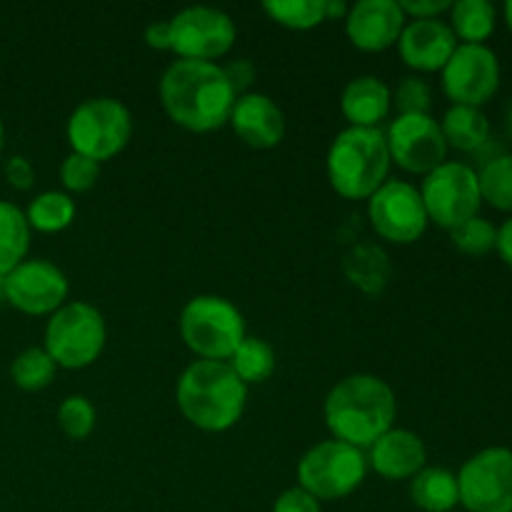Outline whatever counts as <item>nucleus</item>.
Masks as SVG:
<instances>
[{
  "instance_id": "f257e3e1",
  "label": "nucleus",
  "mask_w": 512,
  "mask_h": 512,
  "mask_svg": "<svg viewBox=\"0 0 512 512\" xmlns=\"http://www.w3.org/2000/svg\"><path fill=\"white\" fill-rule=\"evenodd\" d=\"M168 118L190 133H213L230 120L235 95L223 65L203 60H175L158 85Z\"/></svg>"
},
{
  "instance_id": "f03ea898",
  "label": "nucleus",
  "mask_w": 512,
  "mask_h": 512,
  "mask_svg": "<svg viewBox=\"0 0 512 512\" xmlns=\"http://www.w3.org/2000/svg\"><path fill=\"white\" fill-rule=\"evenodd\" d=\"M323 418L335 440L365 453L380 435L395 428L398 400L383 378L353 373L330 388Z\"/></svg>"
},
{
  "instance_id": "7ed1b4c3",
  "label": "nucleus",
  "mask_w": 512,
  "mask_h": 512,
  "mask_svg": "<svg viewBox=\"0 0 512 512\" xmlns=\"http://www.w3.org/2000/svg\"><path fill=\"white\" fill-rule=\"evenodd\" d=\"M175 403L193 428L225 433L245 413L248 385L220 360H195L175 385Z\"/></svg>"
},
{
  "instance_id": "20e7f679",
  "label": "nucleus",
  "mask_w": 512,
  "mask_h": 512,
  "mask_svg": "<svg viewBox=\"0 0 512 512\" xmlns=\"http://www.w3.org/2000/svg\"><path fill=\"white\" fill-rule=\"evenodd\" d=\"M383 128H345L330 143L325 170L330 188L345 200H368L390 175Z\"/></svg>"
},
{
  "instance_id": "39448f33",
  "label": "nucleus",
  "mask_w": 512,
  "mask_h": 512,
  "mask_svg": "<svg viewBox=\"0 0 512 512\" xmlns=\"http://www.w3.org/2000/svg\"><path fill=\"white\" fill-rule=\"evenodd\" d=\"M180 338L200 360L228 363L245 340L243 313L223 295H195L180 310Z\"/></svg>"
},
{
  "instance_id": "423d86ee",
  "label": "nucleus",
  "mask_w": 512,
  "mask_h": 512,
  "mask_svg": "<svg viewBox=\"0 0 512 512\" xmlns=\"http://www.w3.org/2000/svg\"><path fill=\"white\" fill-rule=\"evenodd\" d=\"M70 153L85 155L95 163L113 160L125 150V145L133 138V115L128 105L120 103L118 98H88L70 113L68 125Z\"/></svg>"
},
{
  "instance_id": "0eeeda50",
  "label": "nucleus",
  "mask_w": 512,
  "mask_h": 512,
  "mask_svg": "<svg viewBox=\"0 0 512 512\" xmlns=\"http://www.w3.org/2000/svg\"><path fill=\"white\" fill-rule=\"evenodd\" d=\"M108 340L105 318L95 305L73 300L50 315L45 325V353L58 368L83 370L100 358Z\"/></svg>"
},
{
  "instance_id": "6e6552de",
  "label": "nucleus",
  "mask_w": 512,
  "mask_h": 512,
  "mask_svg": "<svg viewBox=\"0 0 512 512\" xmlns=\"http://www.w3.org/2000/svg\"><path fill=\"white\" fill-rule=\"evenodd\" d=\"M368 478V458L363 450L340 440L313 445L298 463V488L323 500H343Z\"/></svg>"
},
{
  "instance_id": "1a4fd4ad",
  "label": "nucleus",
  "mask_w": 512,
  "mask_h": 512,
  "mask_svg": "<svg viewBox=\"0 0 512 512\" xmlns=\"http://www.w3.org/2000/svg\"><path fill=\"white\" fill-rule=\"evenodd\" d=\"M418 190L428 220L443 230H455L465 220L475 218L483 205L478 170L460 160H445L430 170Z\"/></svg>"
},
{
  "instance_id": "9d476101",
  "label": "nucleus",
  "mask_w": 512,
  "mask_h": 512,
  "mask_svg": "<svg viewBox=\"0 0 512 512\" xmlns=\"http://www.w3.org/2000/svg\"><path fill=\"white\" fill-rule=\"evenodd\" d=\"M170 53L178 60H203L215 63L233 50L238 28L225 10L210 5H193L168 20Z\"/></svg>"
},
{
  "instance_id": "9b49d317",
  "label": "nucleus",
  "mask_w": 512,
  "mask_h": 512,
  "mask_svg": "<svg viewBox=\"0 0 512 512\" xmlns=\"http://www.w3.org/2000/svg\"><path fill=\"white\" fill-rule=\"evenodd\" d=\"M460 505L468 512H512V450L493 445L460 468Z\"/></svg>"
},
{
  "instance_id": "f8f14e48",
  "label": "nucleus",
  "mask_w": 512,
  "mask_h": 512,
  "mask_svg": "<svg viewBox=\"0 0 512 512\" xmlns=\"http://www.w3.org/2000/svg\"><path fill=\"white\" fill-rule=\"evenodd\" d=\"M368 220L380 238L395 245H410L420 240L430 223L420 190L400 178H388L370 195Z\"/></svg>"
},
{
  "instance_id": "ddd939ff",
  "label": "nucleus",
  "mask_w": 512,
  "mask_h": 512,
  "mask_svg": "<svg viewBox=\"0 0 512 512\" xmlns=\"http://www.w3.org/2000/svg\"><path fill=\"white\" fill-rule=\"evenodd\" d=\"M500 60L488 45H463L455 48L453 58L440 70V85L453 105L483 108L500 90Z\"/></svg>"
},
{
  "instance_id": "4468645a",
  "label": "nucleus",
  "mask_w": 512,
  "mask_h": 512,
  "mask_svg": "<svg viewBox=\"0 0 512 512\" xmlns=\"http://www.w3.org/2000/svg\"><path fill=\"white\" fill-rule=\"evenodd\" d=\"M390 160L405 173L428 175L448 160V143L440 130V120L430 113L398 115L385 130Z\"/></svg>"
},
{
  "instance_id": "2eb2a0df",
  "label": "nucleus",
  "mask_w": 512,
  "mask_h": 512,
  "mask_svg": "<svg viewBox=\"0 0 512 512\" xmlns=\"http://www.w3.org/2000/svg\"><path fill=\"white\" fill-rule=\"evenodd\" d=\"M63 270L43 258H25L5 275V300L25 315H53L68 300Z\"/></svg>"
},
{
  "instance_id": "dca6fc26",
  "label": "nucleus",
  "mask_w": 512,
  "mask_h": 512,
  "mask_svg": "<svg viewBox=\"0 0 512 512\" xmlns=\"http://www.w3.org/2000/svg\"><path fill=\"white\" fill-rule=\"evenodd\" d=\"M408 18L395 0H360L345 15V35L363 53H383L398 45Z\"/></svg>"
},
{
  "instance_id": "f3484780",
  "label": "nucleus",
  "mask_w": 512,
  "mask_h": 512,
  "mask_svg": "<svg viewBox=\"0 0 512 512\" xmlns=\"http://www.w3.org/2000/svg\"><path fill=\"white\" fill-rule=\"evenodd\" d=\"M458 45L445 20H410L400 33L398 53L415 73H440Z\"/></svg>"
},
{
  "instance_id": "a211bd4d",
  "label": "nucleus",
  "mask_w": 512,
  "mask_h": 512,
  "mask_svg": "<svg viewBox=\"0 0 512 512\" xmlns=\"http://www.w3.org/2000/svg\"><path fill=\"white\" fill-rule=\"evenodd\" d=\"M230 128L255 150H270L283 143L285 115L280 105L265 93H245L235 100L230 110Z\"/></svg>"
},
{
  "instance_id": "6ab92c4d",
  "label": "nucleus",
  "mask_w": 512,
  "mask_h": 512,
  "mask_svg": "<svg viewBox=\"0 0 512 512\" xmlns=\"http://www.w3.org/2000/svg\"><path fill=\"white\" fill-rule=\"evenodd\" d=\"M368 468L385 480H413L428 465V448L413 430L390 428L368 448Z\"/></svg>"
},
{
  "instance_id": "aec40b11",
  "label": "nucleus",
  "mask_w": 512,
  "mask_h": 512,
  "mask_svg": "<svg viewBox=\"0 0 512 512\" xmlns=\"http://www.w3.org/2000/svg\"><path fill=\"white\" fill-rule=\"evenodd\" d=\"M393 110V90L378 75H358L340 95V113L350 128H380Z\"/></svg>"
},
{
  "instance_id": "412c9836",
  "label": "nucleus",
  "mask_w": 512,
  "mask_h": 512,
  "mask_svg": "<svg viewBox=\"0 0 512 512\" xmlns=\"http://www.w3.org/2000/svg\"><path fill=\"white\" fill-rule=\"evenodd\" d=\"M440 130L448 148L460 150V153H475L490 140L488 115L470 105H450L440 120Z\"/></svg>"
},
{
  "instance_id": "4be33fe9",
  "label": "nucleus",
  "mask_w": 512,
  "mask_h": 512,
  "mask_svg": "<svg viewBox=\"0 0 512 512\" xmlns=\"http://www.w3.org/2000/svg\"><path fill=\"white\" fill-rule=\"evenodd\" d=\"M410 500L423 512H450L460 505L458 478L445 468H428L425 465L410 480Z\"/></svg>"
},
{
  "instance_id": "5701e85b",
  "label": "nucleus",
  "mask_w": 512,
  "mask_h": 512,
  "mask_svg": "<svg viewBox=\"0 0 512 512\" xmlns=\"http://www.w3.org/2000/svg\"><path fill=\"white\" fill-rule=\"evenodd\" d=\"M450 30L458 43L485 45V40L495 33L498 10L490 0H458L450 8Z\"/></svg>"
},
{
  "instance_id": "b1692460",
  "label": "nucleus",
  "mask_w": 512,
  "mask_h": 512,
  "mask_svg": "<svg viewBox=\"0 0 512 512\" xmlns=\"http://www.w3.org/2000/svg\"><path fill=\"white\" fill-rule=\"evenodd\" d=\"M30 225L15 203L0 200V278L18 268L30 250Z\"/></svg>"
},
{
  "instance_id": "393cba45",
  "label": "nucleus",
  "mask_w": 512,
  "mask_h": 512,
  "mask_svg": "<svg viewBox=\"0 0 512 512\" xmlns=\"http://www.w3.org/2000/svg\"><path fill=\"white\" fill-rule=\"evenodd\" d=\"M25 220H28L30 230H38V233H60V230L70 228V223L75 220L73 195H68L65 190H45V193L35 195L25 210Z\"/></svg>"
},
{
  "instance_id": "a878e982",
  "label": "nucleus",
  "mask_w": 512,
  "mask_h": 512,
  "mask_svg": "<svg viewBox=\"0 0 512 512\" xmlns=\"http://www.w3.org/2000/svg\"><path fill=\"white\" fill-rule=\"evenodd\" d=\"M228 365L245 385H260L265 380H270L278 360H275V350L263 338L245 335V340L235 348Z\"/></svg>"
},
{
  "instance_id": "bb28decb",
  "label": "nucleus",
  "mask_w": 512,
  "mask_h": 512,
  "mask_svg": "<svg viewBox=\"0 0 512 512\" xmlns=\"http://www.w3.org/2000/svg\"><path fill=\"white\" fill-rule=\"evenodd\" d=\"M263 10L288 30H313L325 20V0H265Z\"/></svg>"
},
{
  "instance_id": "cd10ccee",
  "label": "nucleus",
  "mask_w": 512,
  "mask_h": 512,
  "mask_svg": "<svg viewBox=\"0 0 512 512\" xmlns=\"http://www.w3.org/2000/svg\"><path fill=\"white\" fill-rule=\"evenodd\" d=\"M55 370L58 365L45 353V348H25L23 353L15 355L13 365H10V378L20 390L38 393L53 383Z\"/></svg>"
},
{
  "instance_id": "c85d7f7f",
  "label": "nucleus",
  "mask_w": 512,
  "mask_h": 512,
  "mask_svg": "<svg viewBox=\"0 0 512 512\" xmlns=\"http://www.w3.org/2000/svg\"><path fill=\"white\" fill-rule=\"evenodd\" d=\"M483 203L500 213H512V155H498L488 160L478 173Z\"/></svg>"
},
{
  "instance_id": "c756f323",
  "label": "nucleus",
  "mask_w": 512,
  "mask_h": 512,
  "mask_svg": "<svg viewBox=\"0 0 512 512\" xmlns=\"http://www.w3.org/2000/svg\"><path fill=\"white\" fill-rule=\"evenodd\" d=\"M385 260L388 258H385L383 250L363 245L345 260V270H348L350 280L358 283L360 288L368 290V293H378L388 283V263Z\"/></svg>"
},
{
  "instance_id": "7c9ffc66",
  "label": "nucleus",
  "mask_w": 512,
  "mask_h": 512,
  "mask_svg": "<svg viewBox=\"0 0 512 512\" xmlns=\"http://www.w3.org/2000/svg\"><path fill=\"white\" fill-rule=\"evenodd\" d=\"M450 240H453V245L458 248V253L470 255V258H483V255L495 250L498 228H495L490 220L475 215V218L465 220L463 225L450 230Z\"/></svg>"
},
{
  "instance_id": "2f4dec72",
  "label": "nucleus",
  "mask_w": 512,
  "mask_h": 512,
  "mask_svg": "<svg viewBox=\"0 0 512 512\" xmlns=\"http://www.w3.org/2000/svg\"><path fill=\"white\" fill-rule=\"evenodd\" d=\"M95 405L85 395H68L58 405V425L70 440H85L95 430Z\"/></svg>"
},
{
  "instance_id": "473e14b6",
  "label": "nucleus",
  "mask_w": 512,
  "mask_h": 512,
  "mask_svg": "<svg viewBox=\"0 0 512 512\" xmlns=\"http://www.w3.org/2000/svg\"><path fill=\"white\" fill-rule=\"evenodd\" d=\"M100 178V163L85 158V155L70 153L68 158L60 163V183H63L65 193L78 195L88 193L90 188H95Z\"/></svg>"
},
{
  "instance_id": "72a5a7b5",
  "label": "nucleus",
  "mask_w": 512,
  "mask_h": 512,
  "mask_svg": "<svg viewBox=\"0 0 512 512\" xmlns=\"http://www.w3.org/2000/svg\"><path fill=\"white\" fill-rule=\"evenodd\" d=\"M393 105L398 108V115L430 113V105H433L430 85L420 75H408V78L395 85Z\"/></svg>"
},
{
  "instance_id": "f704fd0d",
  "label": "nucleus",
  "mask_w": 512,
  "mask_h": 512,
  "mask_svg": "<svg viewBox=\"0 0 512 512\" xmlns=\"http://www.w3.org/2000/svg\"><path fill=\"white\" fill-rule=\"evenodd\" d=\"M273 512H323L320 510V503L310 493H305L303 488H288L285 493L278 495L275 500Z\"/></svg>"
},
{
  "instance_id": "c9c22d12",
  "label": "nucleus",
  "mask_w": 512,
  "mask_h": 512,
  "mask_svg": "<svg viewBox=\"0 0 512 512\" xmlns=\"http://www.w3.org/2000/svg\"><path fill=\"white\" fill-rule=\"evenodd\" d=\"M223 73L225 78H228V83L233 85L235 95H245L250 93V85L255 83V75H258V70H255V65L250 63V60L245 58H238V60H230L228 65H223Z\"/></svg>"
},
{
  "instance_id": "e433bc0d",
  "label": "nucleus",
  "mask_w": 512,
  "mask_h": 512,
  "mask_svg": "<svg viewBox=\"0 0 512 512\" xmlns=\"http://www.w3.org/2000/svg\"><path fill=\"white\" fill-rule=\"evenodd\" d=\"M5 178L15 190H30L35 183V168L25 155H13L5 163Z\"/></svg>"
},
{
  "instance_id": "4c0bfd02",
  "label": "nucleus",
  "mask_w": 512,
  "mask_h": 512,
  "mask_svg": "<svg viewBox=\"0 0 512 512\" xmlns=\"http://www.w3.org/2000/svg\"><path fill=\"white\" fill-rule=\"evenodd\" d=\"M453 3L448 0H415V3H400L405 18L410 20H438L443 13H450Z\"/></svg>"
},
{
  "instance_id": "58836bf2",
  "label": "nucleus",
  "mask_w": 512,
  "mask_h": 512,
  "mask_svg": "<svg viewBox=\"0 0 512 512\" xmlns=\"http://www.w3.org/2000/svg\"><path fill=\"white\" fill-rule=\"evenodd\" d=\"M145 45L153 50H170V28L168 20H160V23H150L145 28Z\"/></svg>"
},
{
  "instance_id": "ea45409f",
  "label": "nucleus",
  "mask_w": 512,
  "mask_h": 512,
  "mask_svg": "<svg viewBox=\"0 0 512 512\" xmlns=\"http://www.w3.org/2000/svg\"><path fill=\"white\" fill-rule=\"evenodd\" d=\"M495 250H498V255L503 258V263L508 265V268H512V215L498 228Z\"/></svg>"
},
{
  "instance_id": "a19ab883",
  "label": "nucleus",
  "mask_w": 512,
  "mask_h": 512,
  "mask_svg": "<svg viewBox=\"0 0 512 512\" xmlns=\"http://www.w3.org/2000/svg\"><path fill=\"white\" fill-rule=\"evenodd\" d=\"M350 5L343 3V0H325V18L328 20H345Z\"/></svg>"
},
{
  "instance_id": "79ce46f5",
  "label": "nucleus",
  "mask_w": 512,
  "mask_h": 512,
  "mask_svg": "<svg viewBox=\"0 0 512 512\" xmlns=\"http://www.w3.org/2000/svg\"><path fill=\"white\" fill-rule=\"evenodd\" d=\"M505 23H508V30H510V35H512V0H508V3H505Z\"/></svg>"
},
{
  "instance_id": "37998d69",
  "label": "nucleus",
  "mask_w": 512,
  "mask_h": 512,
  "mask_svg": "<svg viewBox=\"0 0 512 512\" xmlns=\"http://www.w3.org/2000/svg\"><path fill=\"white\" fill-rule=\"evenodd\" d=\"M3 303H8V300H5V278H0V305Z\"/></svg>"
},
{
  "instance_id": "c03bdc74",
  "label": "nucleus",
  "mask_w": 512,
  "mask_h": 512,
  "mask_svg": "<svg viewBox=\"0 0 512 512\" xmlns=\"http://www.w3.org/2000/svg\"><path fill=\"white\" fill-rule=\"evenodd\" d=\"M3 138H5V130H3V120H0V150H3Z\"/></svg>"
}]
</instances>
